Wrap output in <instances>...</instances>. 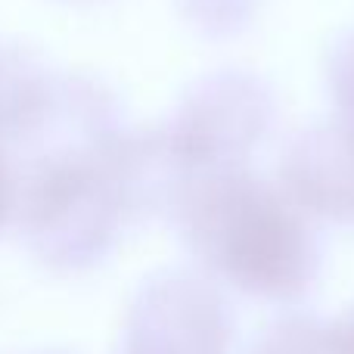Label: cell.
I'll list each match as a JSON object with an SVG mask.
<instances>
[{
    "label": "cell",
    "instance_id": "cell-1",
    "mask_svg": "<svg viewBox=\"0 0 354 354\" xmlns=\"http://www.w3.org/2000/svg\"><path fill=\"white\" fill-rule=\"evenodd\" d=\"M196 252L245 292L295 299L314 274V245L301 218L249 177L208 183L189 208Z\"/></svg>",
    "mask_w": 354,
    "mask_h": 354
},
{
    "label": "cell",
    "instance_id": "cell-2",
    "mask_svg": "<svg viewBox=\"0 0 354 354\" xmlns=\"http://www.w3.org/2000/svg\"><path fill=\"white\" fill-rule=\"evenodd\" d=\"M227 314L212 289L168 280L140 301L131 320V354H224Z\"/></svg>",
    "mask_w": 354,
    "mask_h": 354
},
{
    "label": "cell",
    "instance_id": "cell-3",
    "mask_svg": "<svg viewBox=\"0 0 354 354\" xmlns=\"http://www.w3.org/2000/svg\"><path fill=\"white\" fill-rule=\"evenodd\" d=\"M286 177L301 205L354 221V124L305 137L289 156Z\"/></svg>",
    "mask_w": 354,
    "mask_h": 354
},
{
    "label": "cell",
    "instance_id": "cell-4",
    "mask_svg": "<svg viewBox=\"0 0 354 354\" xmlns=\"http://www.w3.org/2000/svg\"><path fill=\"white\" fill-rule=\"evenodd\" d=\"M255 354H333L330 330L311 320H286L258 342Z\"/></svg>",
    "mask_w": 354,
    "mask_h": 354
},
{
    "label": "cell",
    "instance_id": "cell-5",
    "mask_svg": "<svg viewBox=\"0 0 354 354\" xmlns=\"http://www.w3.org/2000/svg\"><path fill=\"white\" fill-rule=\"evenodd\" d=\"M326 330H330L333 354H354V311L345 314L336 326H326Z\"/></svg>",
    "mask_w": 354,
    "mask_h": 354
},
{
    "label": "cell",
    "instance_id": "cell-6",
    "mask_svg": "<svg viewBox=\"0 0 354 354\" xmlns=\"http://www.w3.org/2000/svg\"><path fill=\"white\" fill-rule=\"evenodd\" d=\"M0 208H3V187H0Z\"/></svg>",
    "mask_w": 354,
    "mask_h": 354
}]
</instances>
